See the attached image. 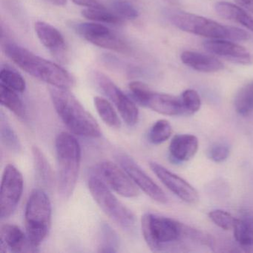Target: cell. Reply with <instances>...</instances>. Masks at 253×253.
Returning <instances> with one entry per match:
<instances>
[{
	"mask_svg": "<svg viewBox=\"0 0 253 253\" xmlns=\"http://www.w3.org/2000/svg\"><path fill=\"white\" fill-rule=\"evenodd\" d=\"M4 51L22 70L51 86L69 90L75 85V79L67 70L23 47L8 42L4 46Z\"/></svg>",
	"mask_w": 253,
	"mask_h": 253,
	"instance_id": "6da1fadb",
	"label": "cell"
},
{
	"mask_svg": "<svg viewBox=\"0 0 253 253\" xmlns=\"http://www.w3.org/2000/svg\"><path fill=\"white\" fill-rule=\"evenodd\" d=\"M49 93L57 115L72 133L90 138L102 135L97 121L69 89L51 86Z\"/></svg>",
	"mask_w": 253,
	"mask_h": 253,
	"instance_id": "7a4b0ae2",
	"label": "cell"
},
{
	"mask_svg": "<svg viewBox=\"0 0 253 253\" xmlns=\"http://www.w3.org/2000/svg\"><path fill=\"white\" fill-rule=\"evenodd\" d=\"M57 161V189L61 198L68 199L76 187L81 169L82 151L76 137L63 131L55 140Z\"/></svg>",
	"mask_w": 253,
	"mask_h": 253,
	"instance_id": "3957f363",
	"label": "cell"
},
{
	"mask_svg": "<svg viewBox=\"0 0 253 253\" xmlns=\"http://www.w3.org/2000/svg\"><path fill=\"white\" fill-rule=\"evenodd\" d=\"M141 229L146 244L153 252L169 251L185 239V224L153 213L142 216Z\"/></svg>",
	"mask_w": 253,
	"mask_h": 253,
	"instance_id": "277c9868",
	"label": "cell"
},
{
	"mask_svg": "<svg viewBox=\"0 0 253 253\" xmlns=\"http://www.w3.org/2000/svg\"><path fill=\"white\" fill-rule=\"evenodd\" d=\"M170 21L180 30L211 40L245 41L249 34L242 29L223 26L214 20L190 13L178 12L170 15Z\"/></svg>",
	"mask_w": 253,
	"mask_h": 253,
	"instance_id": "5b68a950",
	"label": "cell"
},
{
	"mask_svg": "<svg viewBox=\"0 0 253 253\" xmlns=\"http://www.w3.org/2000/svg\"><path fill=\"white\" fill-rule=\"evenodd\" d=\"M51 218L52 208L49 197L43 189H34L25 210L26 234L34 247L38 248L48 236Z\"/></svg>",
	"mask_w": 253,
	"mask_h": 253,
	"instance_id": "8992f818",
	"label": "cell"
},
{
	"mask_svg": "<svg viewBox=\"0 0 253 253\" xmlns=\"http://www.w3.org/2000/svg\"><path fill=\"white\" fill-rule=\"evenodd\" d=\"M88 186L94 201L109 218L124 230L131 232L135 228L137 220L134 213L116 198L100 177L91 175Z\"/></svg>",
	"mask_w": 253,
	"mask_h": 253,
	"instance_id": "52a82bcc",
	"label": "cell"
},
{
	"mask_svg": "<svg viewBox=\"0 0 253 253\" xmlns=\"http://www.w3.org/2000/svg\"><path fill=\"white\" fill-rule=\"evenodd\" d=\"M128 88L134 100L154 112L167 116L185 115L181 98L169 94L154 92L146 84L140 81H132Z\"/></svg>",
	"mask_w": 253,
	"mask_h": 253,
	"instance_id": "ba28073f",
	"label": "cell"
},
{
	"mask_svg": "<svg viewBox=\"0 0 253 253\" xmlns=\"http://www.w3.org/2000/svg\"><path fill=\"white\" fill-rule=\"evenodd\" d=\"M24 180L20 170L12 164L5 167L1 182L0 217L8 218L15 211L23 192Z\"/></svg>",
	"mask_w": 253,
	"mask_h": 253,
	"instance_id": "9c48e42d",
	"label": "cell"
},
{
	"mask_svg": "<svg viewBox=\"0 0 253 253\" xmlns=\"http://www.w3.org/2000/svg\"><path fill=\"white\" fill-rule=\"evenodd\" d=\"M94 80L102 92L116 106L124 122L129 126L137 124L139 111L135 103L104 74L96 72L94 74Z\"/></svg>",
	"mask_w": 253,
	"mask_h": 253,
	"instance_id": "30bf717a",
	"label": "cell"
},
{
	"mask_svg": "<svg viewBox=\"0 0 253 253\" xmlns=\"http://www.w3.org/2000/svg\"><path fill=\"white\" fill-rule=\"evenodd\" d=\"M94 170L95 175L118 195L128 198L139 195V188L121 166L105 161L97 164Z\"/></svg>",
	"mask_w": 253,
	"mask_h": 253,
	"instance_id": "8fae6325",
	"label": "cell"
},
{
	"mask_svg": "<svg viewBox=\"0 0 253 253\" xmlns=\"http://www.w3.org/2000/svg\"><path fill=\"white\" fill-rule=\"evenodd\" d=\"M73 29L85 41L100 48L120 53L129 51L128 44L103 25L95 23H76Z\"/></svg>",
	"mask_w": 253,
	"mask_h": 253,
	"instance_id": "7c38bea8",
	"label": "cell"
},
{
	"mask_svg": "<svg viewBox=\"0 0 253 253\" xmlns=\"http://www.w3.org/2000/svg\"><path fill=\"white\" fill-rule=\"evenodd\" d=\"M116 160L136 186L143 191L148 196L160 204H165L168 202V198L165 192L129 155L119 154L116 157Z\"/></svg>",
	"mask_w": 253,
	"mask_h": 253,
	"instance_id": "4fadbf2b",
	"label": "cell"
},
{
	"mask_svg": "<svg viewBox=\"0 0 253 253\" xmlns=\"http://www.w3.org/2000/svg\"><path fill=\"white\" fill-rule=\"evenodd\" d=\"M149 167L163 184L182 201L190 204H196L199 201L196 189L184 179L158 163L151 162Z\"/></svg>",
	"mask_w": 253,
	"mask_h": 253,
	"instance_id": "5bb4252c",
	"label": "cell"
},
{
	"mask_svg": "<svg viewBox=\"0 0 253 253\" xmlns=\"http://www.w3.org/2000/svg\"><path fill=\"white\" fill-rule=\"evenodd\" d=\"M204 48L210 54L240 65H250L252 57L247 48L227 40H210L204 42Z\"/></svg>",
	"mask_w": 253,
	"mask_h": 253,
	"instance_id": "9a60e30c",
	"label": "cell"
},
{
	"mask_svg": "<svg viewBox=\"0 0 253 253\" xmlns=\"http://www.w3.org/2000/svg\"><path fill=\"white\" fill-rule=\"evenodd\" d=\"M0 247L1 252L3 253L37 251V247L32 245L28 238L27 234L25 233L19 226L9 223L1 226Z\"/></svg>",
	"mask_w": 253,
	"mask_h": 253,
	"instance_id": "2e32d148",
	"label": "cell"
},
{
	"mask_svg": "<svg viewBox=\"0 0 253 253\" xmlns=\"http://www.w3.org/2000/svg\"><path fill=\"white\" fill-rule=\"evenodd\" d=\"M198 140L195 135L177 134L170 143V157L175 162H184L192 159L198 152Z\"/></svg>",
	"mask_w": 253,
	"mask_h": 253,
	"instance_id": "e0dca14e",
	"label": "cell"
},
{
	"mask_svg": "<svg viewBox=\"0 0 253 253\" xmlns=\"http://www.w3.org/2000/svg\"><path fill=\"white\" fill-rule=\"evenodd\" d=\"M35 30L41 43L56 55H60L65 49L66 41L58 29L45 22H37Z\"/></svg>",
	"mask_w": 253,
	"mask_h": 253,
	"instance_id": "ac0fdd59",
	"label": "cell"
},
{
	"mask_svg": "<svg viewBox=\"0 0 253 253\" xmlns=\"http://www.w3.org/2000/svg\"><path fill=\"white\" fill-rule=\"evenodd\" d=\"M183 64L197 72L212 73L221 71L223 64L216 57L197 51H185L180 55Z\"/></svg>",
	"mask_w": 253,
	"mask_h": 253,
	"instance_id": "d6986e66",
	"label": "cell"
},
{
	"mask_svg": "<svg viewBox=\"0 0 253 253\" xmlns=\"http://www.w3.org/2000/svg\"><path fill=\"white\" fill-rule=\"evenodd\" d=\"M214 9L220 17L238 23L253 32V17L239 5L220 1L214 5Z\"/></svg>",
	"mask_w": 253,
	"mask_h": 253,
	"instance_id": "ffe728a7",
	"label": "cell"
},
{
	"mask_svg": "<svg viewBox=\"0 0 253 253\" xmlns=\"http://www.w3.org/2000/svg\"><path fill=\"white\" fill-rule=\"evenodd\" d=\"M233 230L235 241L244 249V251L253 253V218L236 219Z\"/></svg>",
	"mask_w": 253,
	"mask_h": 253,
	"instance_id": "44dd1931",
	"label": "cell"
},
{
	"mask_svg": "<svg viewBox=\"0 0 253 253\" xmlns=\"http://www.w3.org/2000/svg\"><path fill=\"white\" fill-rule=\"evenodd\" d=\"M32 155L37 180L42 186L46 187L51 186L53 183V171L46 157L42 151L36 146L32 148Z\"/></svg>",
	"mask_w": 253,
	"mask_h": 253,
	"instance_id": "7402d4cb",
	"label": "cell"
},
{
	"mask_svg": "<svg viewBox=\"0 0 253 253\" xmlns=\"http://www.w3.org/2000/svg\"><path fill=\"white\" fill-rule=\"evenodd\" d=\"M121 246L119 235L107 223H102L99 229L98 247L100 253H118Z\"/></svg>",
	"mask_w": 253,
	"mask_h": 253,
	"instance_id": "603a6c76",
	"label": "cell"
},
{
	"mask_svg": "<svg viewBox=\"0 0 253 253\" xmlns=\"http://www.w3.org/2000/svg\"><path fill=\"white\" fill-rule=\"evenodd\" d=\"M19 92L0 84V101L2 106L20 118L26 116L24 103L18 94Z\"/></svg>",
	"mask_w": 253,
	"mask_h": 253,
	"instance_id": "cb8c5ba5",
	"label": "cell"
},
{
	"mask_svg": "<svg viewBox=\"0 0 253 253\" xmlns=\"http://www.w3.org/2000/svg\"><path fill=\"white\" fill-rule=\"evenodd\" d=\"M94 103L99 116L106 125L115 129L121 128V119L109 100L97 96L94 98Z\"/></svg>",
	"mask_w": 253,
	"mask_h": 253,
	"instance_id": "d4e9b609",
	"label": "cell"
},
{
	"mask_svg": "<svg viewBox=\"0 0 253 253\" xmlns=\"http://www.w3.org/2000/svg\"><path fill=\"white\" fill-rule=\"evenodd\" d=\"M0 134L2 144L5 148L15 153L21 152L22 146L18 136L2 112L0 115Z\"/></svg>",
	"mask_w": 253,
	"mask_h": 253,
	"instance_id": "484cf974",
	"label": "cell"
},
{
	"mask_svg": "<svg viewBox=\"0 0 253 253\" xmlns=\"http://www.w3.org/2000/svg\"><path fill=\"white\" fill-rule=\"evenodd\" d=\"M235 110L242 116L253 112V81L244 85L237 93L234 101Z\"/></svg>",
	"mask_w": 253,
	"mask_h": 253,
	"instance_id": "4316f807",
	"label": "cell"
},
{
	"mask_svg": "<svg viewBox=\"0 0 253 253\" xmlns=\"http://www.w3.org/2000/svg\"><path fill=\"white\" fill-rule=\"evenodd\" d=\"M0 84L19 93L24 92L26 88V81L17 71L3 67L0 72Z\"/></svg>",
	"mask_w": 253,
	"mask_h": 253,
	"instance_id": "83f0119b",
	"label": "cell"
},
{
	"mask_svg": "<svg viewBox=\"0 0 253 253\" xmlns=\"http://www.w3.org/2000/svg\"><path fill=\"white\" fill-rule=\"evenodd\" d=\"M172 134L171 124L167 120L161 119L152 125L148 133V140L152 144L159 145L167 141Z\"/></svg>",
	"mask_w": 253,
	"mask_h": 253,
	"instance_id": "f1b7e54d",
	"label": "cell"
},
{
	"mask_svg": "<svg viewBox=\"0 0 253 253\" xmlns=\"http://www.w3.org/2000/svg\"><path fill=\"white\" fill-rule=\"evenodd\" d=\"M82 16L91 21L106 24L118 25L123 23L121 17L116 14L106 11L105 8H85L82 11Z\"/></svg>",
	"mask_w": 253,
	"mask_h": 253,
	"instance_id": "f546056e",
	"label": "cell"
},
{
	"mask_svg": "<svg viewBox=\"0 0 253 253\" xmlns=\"http://www.w3.org/2000/svg\"><path fill=\"white\" fill-rule=\"evenodd\" d=\"M182 103L184 108L185 115H192L199 111L201 100L199 94L194 89H186L182 93Z\"/></svg>",
	"mask_w": 253,
	"mask_h": 253,
	"instance_id": "4dcf8cb0",
	"label": "cell"
},
{
	"mask_svg": "<svg viewBox=\"0 0 253 253\" xmlns=\"http://www.w3.org/2000/svg\"><path fill=\"white\" fill-rule=\"evenodd\" d=\"M211 221L223 230L233 229L236 219L227 211L221 210H212L209 213Z\"/></svg>",
	"mask_w": 253,
	"mask_h": 253,
	"instance_id": "1f68e13d",
	"label": "cell"
},
{
	"mask_svg": "<svg viewBox=\"0 0 253 253\" xmlns=\"http://www.w3.org/2000/svg\"><path fill=\"white\" fill-rule=\"evenodd\" d=\"M112 8L115 14L121 18L134 20L138 17V11L131 2L126 0H115L112 3Z\"/></svg>",
	"mask_w": 253,
	"mask_h": 253,
	"instance_id": "d6a6232c",
	"label": "cell"
},
{
	"mask_svg": "<svg viewBox=\"0 0 253 253\" xmlns=\"http://www.w3.org/2000/svg\"><path fill=\"white\" fill-rule=\"evenodd\" d=\"M230 150L227 145L223 143H215L210 148L208 156L210 159L215 163H221L226 161L229 157Z\"/></svg>",
	"mask_w": 253,
	"mask_h": 253,
	"instance_id": "836d02e7",
	"label": "cell"
},
{
	"mask_svg": "<svg viewBox=\"0 0 253 253\" xmlns=\"http://www.w3.org/2000/svg\"><path fill=\"white\" fill-rule=\"evenodd\" d=\"M74 3L86 8H105L97 0H72Z\"/></svg>",
	"mask_w": 253,
	"mask_h": 253,
	"instance_id": "e575fe53",
	"label": "cell"
},
{
	"mask_svg": "<svg viewBox=\"0 0 253 253\" xmlns=\"http://www.w3.org/2000/svg\"><path fill=\"white\" fill-rule=\"evenodd\" d=\"M237 5L253 14V0H235Z\"/></svg>",
	"mask_w": 253,
	"mask_h": 253,
	"instance_id": "d590c367",
	"label": "cell"
},
{
	"mask_svg": "<svg viewBox=\"0 0 253 253\" xmlns=\"http://www.w3.org/2000/svg\"><path fill=\"white\" fill-rule=\"evenodd\" d=\"M46 1L58 7L65 6L67 4V0H46Z\"/></svg>",
	"mask_w": 253,
	"mask_h": 253,
	"instance_id": "8d00e7d4",
	"label": "cell"
},
{
	"mask_svg": "<svg viewBox=\"0 0 253 253\" xmlns=\"http://www.w3.org/2000/svg\"><path fill=\"white\" fill-rule=\"evenodd\" d=\"M164 1L173 6H178L180 5V0H164Z\"/></svg>",
	"mask_w": 253,
	"mask_h": 253,
	"instance_id": "74e56055",
	"label": "cell"
}]
</instances>
